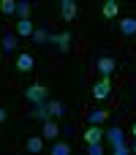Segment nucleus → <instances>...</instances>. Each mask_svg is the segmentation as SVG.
<instances>
[{"label": "nucleus", "instance_id": "f257e3e1", "mask_svg": "<svg viewBox=\"0 0 136 155\" xmlns=\"http://www.w3.org/2000/svg\"><path fill=\"white\" fill-rule=\"evenodd\" d=\"M109 95H112V76H101L93 84V98L95 101H106Z\"/></svg>", "mask_w": 136, "mask_h": 155}, {"label": "nucleus", "instance_id": "f03ea898", "mask_svg": "<svg viewBox=\"0 0 136 155\" xmlns=\"http://www.w3.org/2000/svg\"><path fill=\"white\" fill-rule=\"evenodd\" d=\"M46 84H30V87H25V101H30V104H44L46 101Z\"/></svg>", "mask_w": 136, "mask_h": 155}, {"label": "nucleus", "instance_id": "7ed1b4c3", "mask_svg": "<svg viewBox=\"0 0 136 155\" xmlns=\"http://www.w3.org/2000/svg\"><path fill=\"white\" fill-rule=\"evenodd\" d=\"M95 68H98V74H101V76H112V74H114V68H117V60H114L112 54H101V57L95 60Z\"/></svg>", "mask_w": 136, "mask_h": 155}, {"label": "nucleus", "instance_id": "20e7f679", "mask_svg": "<svg viewBox=\"0 0 136 155\" xmlns=\"http://www.w3.org/2000/svg\"><path fill=\"white\" fill-rule=\"evenodd\" d=\"M49 41L57 44V49H60L63 54H68V52H71V44H74V38H71L68 30H65V33H55V35H49Z\"/></svg>", "mask_w": 136, "mask_h": 155}, {"label": "nucleus", "instance_id": "39448f33", "mask_svg": "<svg viewBox=\"0 0 136 155\" xmlns=\"http://www.w3.org/2000/svg\"><path fill=\"white\" fill-rule=\"evenodd\" d=\"M33 68H35V60H33V54H27V52L16 54V71H19V74H30Z\"/></svg>", "mask_w": 136, "mask_h": 155}, {"label": "nucleus", "instance_id": "423d86ee", "mask_svg": "<svg viewBox=\"0 0 136 155\" xmlns=\"http://www.w3.org/2000/svg\"><path fill=\"white\" fill-rule=\"evenodd\" d=\"M60 14H63L65 22H74L76 14H79V5H76L74 0H63V3H60Z\"/></svg>", "mask_w": 136, "mask_h": 155}, {"label": "nucleus", "instance_id": "0eeeda50", "mask_svg": "<svg viewBox=\"0 0 136 155\" xmlns=\"http://www.w3.org/2000/svg\"><path fill=\"white\" fill-rule=\"evenodd\" d=\"M41 136H44L46 142H55V139L60 136V128H57V123H52V117H49V120H44V128H41Z\"/></svg>", "mask_w": 136, "mask_h": 155}, {"label": "nucleus", "instance_id": "6e6552de", "mask_svg": "<svg viewBox=\"0 0 136 155\" xmlns=\"http://www.w3.org/2000/svg\"><path fill=\"white\" fill-rule=\"evenodd\" d=\"M14 30H16V35H19V38H30V35H33V30H35V25H33V22H30V16H27V19H19Z\"/></svg>", "mask_w": 136, "mask_h": 155}, {"label": "nucleus", "instance_id": "1a4fd4ad", "mask_svg": "<svg viewBox=\"0 0 136 155\" xmlns=\"http://www.w3.org/2000/svg\"><path fill=\"white\" fill-rule=\"evenodd\" d=\"M104 134H106V131H101V125H95V123H87L85 142H87V144H90V142H101V139H104Z\"/></svg>", "mask_w": 136, "mask_h": 155}, {"label": "nucleus", "instance_id": "9d476101", "mask_svg": "<svg viewBox=\"0 0 136 155\" xmlns=\"http://www.w3.org/2000/svg\"><path fill=\"white\" fill-rule=\"evenodd\" d=\"M104 136L109 139V144H112V147H114V144H123V142H125V134H123V128H120V125H112V131H106Z\"/></svg>", "mask_w": 136, "mask_h": 155}, {"label": "nucleus", "instance_id": "9b49d317", "mask_svg": "<svg viewBox=\"0 0 136 155\" xmlns=\"http://www.w3.org/2000/svg\"><path fill=\"white\" fill-rule=\"evenodd\" d=\"M30 117H35V120H49L52 114H49V109H46V101L44 104H33V109H30Z\"/></svg>", "mask_w": 136, "mask_h": 155}, {"label": "nucleus", "instance_id": "f8f14e48", "mask_svg": "<svg viewBox=\"0 0 136 155\" xmlns=\"http://www.w3.org/2000/svg\"><path fill=\"white\" fill-rule=\"evenodd\" d=\"M106 117H109L106 109H90V112H87V123H95V125L106 123Z\"/></svg>", "mask_w": 136, "mask_h": 155}, {"label": "nucleus", "instance_id": "ddd939ff", "mask_svg": "<svg viewBox=\"0 0 136 155\" xmlns=\"http://www.w3.org/2000/svg\"><path fill=\"white\" fill-rule=\"evenodd\" d=\"M120 33L123 35H136V16H125L120 22Z\"/></svg>", "mask_w": 136, "mask_h": 155}, {"label": "nucleus", "instance_id": "4468645a", "mask_svg": "<svg viewBox=\"0 0 136 155\" xmlns=\"http://www.w3.org/2000/svg\"><path fill=\"white\" fill-rule=\"evenodd\" d=\"M16 38H19L16 33L3 35V38H0V49H3V52H14V49H16Z\"/></svg>", "mask_w": 136, "mask_h": 155}, {"label": "nucleus", "instance_id": "2eb2a0df", "mask_svg": "<svg viewBox=\"0 0 136 155\" xmlns=\"http://www.w3.org/2000/svg\"><path fill=\"white\" fill-rule=\"evenodd\" d=\"M25 147H27V153H41L44 150V136H30Z\"/></svg>", "mask_w": 136, "mask_h": 155}, {"label": "nucleus", "instance_id": "dca6fc26", "mask_svg": "<svg viewBox=\"0 0 136 155\" xmlns=\"http://www.w3.org/2000/svg\"><path fill=\"white\" fill-rule=\"evenodd\" d=\"M101 14H104L106 19H114V16L120 14V5H117V3H109V0H106V3H104V8H101Z\"/></svg>", "mask_w": 136, "mask_h": 155}, {"label": "nucleus", "instance_id": "f3484780", "mask_svg": "<svg viewBox=\"0 0 136 155\" xmlns=\"http://www.w3.org/2000/svg\"><path fill=\"white\" fill-rule=\"evenodd\" d=\"M46 109H49L52 117H63V114H65V106H63L60 101H46Z\"/></svg>", "mask_w": 136, "mask_h": 155}, {"label": "nucleus", "instance_id": "a211bd4d", "mask_svg": "<svg viewBox=\"0 0 136 155\" xmlns=\"http://www.w3.org/2000/svg\"><path fill=\"white\" fill-rule=\"evenodd\" d=\"M52 155H71V144L68 142H55L52 144Z\"/></svg>", "mask_w": 136, "mask_h": 155}, {"label": "nucleus", "instance_id": "6ab92c4d", "mask_svg": "<svg viewBox=\"0 0 136 155\" xmlns=\"http://www.w3.org/2000/svg\"><path fill=\"white\" fill-rule=\"evenodd\" d=\"M16 14H19V19H27L30 16V3L27 0H19L16 3Z\"/></svg>", "mask_w": 136, "mask_h": 155}, {"label": "nucleus", "instance_id": "aec40b11", "mask_svg": "<svg viewBox=\"0 0 136 155\" xmlns=\"http://www.w3.org/2000/svg\"><path fill=\"white\" fill-rule=\"evenodd\" d=\"M30 38H33V41H35V44H44V41H49V33H46V30H44V27H35V30H33V35H30Z\"/></svg>", "mask_w": 136, "mask_h": 155}, {"label": "nucleus", "instance_id": "412c9836", "mask_svg": "<svg viewBox=\"0 0 136 155\" xmlns=\"http://www.w3.org/2000/svg\"><path fill=\"white\" fill-rule=\"evenodd\" d=\"M0 11L3 14H16V0H0Z\"/></svg>", "mask_w": 136, "mask_h": 155}, {"label": "nucleus", "instance_id": "4be33fe9", "mask_svg": "<svg viewBox=\"0 0 136 155\" xmlns=\"http://www.w3.org/2000/svg\"><path fill=\"white\" fill-rule=\"evenodd\" d=\"M104 153V144H101V142H90V144H87V155H101Z\"/></svg>", "mask_w": 136, "mask_h": 155}, {"label": "nucleus", "instance_id": "5701e85b", "mask_svg": "<svg viewBox=\"0 0 136 155\" xmlns=\"http://www.w3.org/2000/svg\"><path fill=\"white\" fill-rule=\"evenodd\" d=\"M128 153H131V147H128L125 142H123V144H114V147H112V155H128Z\"/></svg>", "mask_w": 136, "mask_h": 155}, {"label": "nucleus", "instance_id": "b1692460", "mask_svg": "<svg viewBox=\"0 0 136 155\" xmlns=\"http://www.w3.org/2000/svg\"><path fill=\"white\" fill-rule=\"evenodd\" d=\"M5 117H8V112H5V109H3V106H0V125H3V123H5Z\"/></svg>", "mask_w": 136, "mask_h": 155}, {"label": "nucleus", "instance_id": "393cba45", "mask_svg": "<svg viewBox=\"0 0 136 155\" xmlns=\"http://www.w3.org/2000/svg\"><path fill=\"white\" fill-rule=\"evenodd\" d=\"M131 136H134V139H136V123H134V128H131Z\"/></svg>", "mask_w": 136, "mask_h": 155}, {"label": "nucleus", "instance_id": "a878e982", "mask_svg": "<svg viewBox=\"0 0 136 155\" xmlns=\"http://www.w3.org/2000/svg\"><path fill=\"white\" fill-rule=\"evenodd\" d=\"M109 3H117V0H109Z\"/></svg>", "mask_w": 136, "mask_h": 155}, {"label": "nucleus", "instance_id": "bb28decb", "mask_svg": "<svg viewBox=\"0 0 136 155\" xmlns=\"http://www.w3.org/2000/svg\"><path fill=\"white\" fill-rule=\"evenodd\" d=\"M0 57H3V49H0Z\"/></svg>", "mask_w": 136, "mask_h": 155}, {"label": "nucleus", "instance_id": "cd10ccee", "mask_svg": "<svg viewBox=\"0 0 136 155\" xmlns=\"http://www.w3.org/2000/svg\"><path fill=\"white\" fill-rule=\"evenodd\" d=\"M60 3H63V0H60Z\"/></svg>", "mask_w": 136, "mask_h": 155}, {"label": "nucleus", "instance_id": "c85d7f7f", "mask_svg": "<svg viewBox=\"0 0 136 155\" xmlns=\"http://www.w3.org/2000/svg\"><path fill=\"white\" fill-rule=\"evenodd\" d=\"M134 3H136V0H134Z\"/></svg>", "mask_w": 136, "mask_h": 155}]
</instances>
